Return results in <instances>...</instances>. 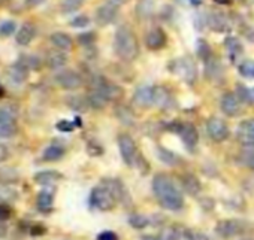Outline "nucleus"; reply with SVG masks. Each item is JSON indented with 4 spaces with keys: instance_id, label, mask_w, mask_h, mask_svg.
Wrapping results in <instances>:
<instances>
[{
    "instance_id": "f257e3e1",
    "label": "nucleus",
    "mask_w": 254,
    "mask_h": 240,
    "mask_svg": "<svg viewBox=\"0 0 254 240\" xmlns=\"http://www.w3.org/2000/svg\"><path fill=\"white\" fill-rule=\"evenodd\" d=\"M153 192L160 203L162 207L168 210H180L184 206V198L178 187L172 182V179L165 175H156L153 179Z\"/></svg>"
},
{
    "instance_id": "f03ea898",
    "label": "nucleus",
    "mask_w": 254,
    "mask_h": 240,
    "mask_svg": "<svg viewBox=\"0 0 254 240\" xmlns=\"http://www.w3.org/2000/svg\"><path fill=\"white\" fill-rule=\"evenodd\" d=\"M114 51L124 61H132L139 55V44L136 35L129 26H121L117 29L114 38Z\"/></svg>"
},
{
    "instance_id": "7ed1b4c3",
    "label": "nucleus",
    "mask_w": 254,
    "mask_h": 240,
    "mask_svg": "<svg viewBox=\"0 0 254 240\" xmlns=\"http://www.w3.org/2000/svg\"><path fill=\"white\" fill-rule=\"evenodd\" d=\"M18 109L14 104L0 106V139H9L17 135Z\"/></svg>"
},
{
    "instance_id": "20e7f679",
    "label": "nucleus",
    "mask_w": 254,
    "mask_h": 240,
    "mask_svg": "<svg viewBox=\"0 0 254 240\" xmlns=\"http://www.w3.org/2000/svg\"><path fill=\"white\" fill-rule=\"evenodd\" d=\"M90 201L91 204L99 209V210H111L115 207L117 204V198L114 197V194L102 184L100 187H96L93 191H91V195H90Z\"/></svg>"
},
{
    "instance_id": "39448f33",
    "label": "nucleus",
    "mask_w": 254,
    "mask_h": 240,
    "mask_svg": "<svg viewBox=\"0 0 254 240\" xmlns=\"http://www.w3.org/2000/svg\"><path fill=\"white\" fill-rule=\"evenodd\" d=\"M118 148H120V154H121V158L123 161L127 164V166H133L136 164V160H138V149H136V144L135 141L126 133H121L118 136Z\"/></svg>"
},
{
    "instance_id": "423d86ee",
    "label": "nucleus",
    "mask_w": 254,
    "mask_h": 240,
    "mask_svg": "<svg viewBox=\"0 0 254 240\" xmlns=\"http://www.w3.org/2000/svg\"><path fill=\"white\" fill-rule=\"evenodd\" d=\"M91 88L100 91L108 100H118L123 97V88L112 84L111 81H108L106 78L100 76V75H94L91 79Z\"/></svg>"
},
{
    "instance_id": "0eeeda50",
    "label": "nucleus",
    "mask_w": 254,
    "mask_h": 240,
    "mask_svg": "<svg viewBox=\"0 0 254 240\" xmlns=\"http://www.w3.org/2000/svg\"><path fill=\"white\" fill-rule=\"evenodd\" d=\"M215 231L224 239H232L244 234L247 231V224L239 219H223L215 225Z\"/></svg>"
},
{
    "instance_id": "6e6552de",
    "label": "nucleus",
    "mask_w": 254,
    "mask_h": 240,
    "mask_svg": "<svg viewBox=\"0 0 254 240\" xmlns=\"http://www.w3.org/2000/svg\"><path fill=\"white\" fill-rule=\"evenodd\" d=\"M171 69H172V72L175 75H178L180 78H183L187 84H193L196 81L197 70H196L194 61L190 57H184L181 60L174 61V64H172Z\"/></svg>"
},
{
    "instance_id": "1a4fd4ad",
    "label": "nucleus",
    "mask_w": 254,
    "mask_h": 240,
    "mask_svg": "<svg viewBox=\"0 0 254 240\" xmlns=\"http://www.w3.org/2000/svg\"><path fill=\"white\" fill-rule=\"evenodd\" d=\"M56 82L60 88L63 90H69V91H73V90H78L82 87L84 81H82V76L72 70V69H66V70H62L56 75Z\"/></svg>"
},
{
    "instance_id": "9d476101",
    "label": "nucleus",
    "mask_w": 254,
    "mask_h": 240,
    "mask_svg": "<svg viewBox=\"0 0 254 240\" xmlns=\"http://www.w3.org/2000/svg\"><path fill=\"white\" fill-rule=\"evenodd\" d=\"M117 14H118V5H115L114 2H106L103 5H100L97 9H96V14H94V21L99 27H106L109 24H112L117 18Z\"/></svg>"
},
{
    "instance_id": "9b49d317",
    "label": "nucleus",
    "mask_w": 254,
    "mask_h": 240,
    "mask_svg": "<svg viewBox=\"0 0 254 240\" xmlns=\"http://www.w3.org/2000/svg\"><path fill=\"white\" fill-rule=\"evenodd\" d=\"M206 132L208 136L214 142H223L229 138V127L218 116H211L206 123Z\"/></svg>"
},
{
    "instance_id": "f8f14e48",
    "label": "nucleus",
    "mask_w": 254,
    "mask_h": 240,
    "mask_svg": "<svg viewBox=\"0 0 254 240\" xmlns=\"http://www.w3.org/2000/svg\"><path fill=\"white\" fill-rule=\"evenodd\" d=\"M174 130L180 135V138L183 139L184 145L189 149H194V146L197 145V141H199V133H197V129L193 124H190V123H177Z\"/></svg>"
},
{
    "instance_id": "ddd939ff",
    "label": "nucleus",
    "mask_w": 254,
    "mask_h": 240,
    "mask_svg": "<svg viewBox=\"0 0 254 240\" xmlns=\"http://www.w3.org/2000/svg\"><path fill=\"white\" fill-rule=\"evenodd\" d=\"M154 90L156 87L142 85L133 94V103L139 107H150L154 104Z\"/></svg>"
},
{
    "instance_id": "4468645a",
    "label": "nucleus",
    "mask_w": 254,
    "mask_h": 240,
    "mask_svg": "<svg viewBox=\"0 0 254 240\" xmlns=\"http://www.w3.org/2000/svg\"><path fill=\"white\" fill-rule=\"evenodd\" d=\"M36 33H38L36 26L33 23H30V21H26V23H23L20 26V29L17 32V39L15 41H17V44L20 47H29L35 41Z\"/></svg>"
},
{
    "instance_id": "2eb2a0df",
    "label": "nucleus",
    "mask_w": 254,
    "mask_h": 240,
    "mask_svg": "<svg viewBox=\"0 0 254 240\" xmlns=\"http://www.w3.org/2000/svg\"><path fill=\"white\" fill-rule=\"evenodd\" d=\"M168 42V36L162 29H153L145 35V45L151 51H159L162 49Z\"/></svg>"
},
{
    "instance_id": "dca6fc26",
    "label": "nucleus",
    "mask_w": 254,
    "mask_h": 240,
    "mask_svg": "<svg viewBox=\"0 0 254 240\" xmlns=\"http://www.w3.org/2000/svg\"><path fill=\"white\" fill-rule=\"evenodd\" d=\"M221 110L227 116H238L241 113V100L235 93H226L221 97Z\"/></svg>"
},
{
    "instance_id": "f3484780",
    "label": "nucleus",
    "mask_w": 254,
    "mask_h": 240,
    "mask_svg": "<svg viewBox=\"0 0 254 240\" xmlns=\"http://www.w3.org/2000/svg\"><path fill=\"white\" fill-rule=\"evenodd\" d=\"M238 139L245 146H254V119H247L238 127Z\"/></svg>"
},
{
    "instance_id": "a211bd4d",
    "label": "nucleus",
    "mask_w": 254,
    "mask_h": 240,
    "mask_svg": "<svg viewBox=\"0 0 254 240\" xmlns=\"http://www.w3.org/2000/svg\"><path fill=\"white\" fill-rule=\"evenodd\" d=\"M67 63V54L64 51L60 49H51L47 52L45 57V64L51 69V70H60L62 67H64Z\"/></svg>"
},
{
    "instance_id": "6ab92c4d",
    "label": "nucleus",
    "mask_w": 254,
    "mask_h": 240,
    "mask_svg": "<svg viewBox=\"0 0 254 240\" xmlns=\"http://www.w3.org/2000/svg\"><path fill=\"white\" fill-rule=\"evenodd\" d=\"M8 76H9V79H11L15 85H21V84H24V82L27 81V78H29V69L18 60V61H15L14 64L9 66V69H8Z\"/></svg>"
},
{
    "instance_id": "aec40b11",
    "label": "nucleus",
    "mask_w": 254,
    "mask_h": 240,
    "mask_svg": "<svg viewBox=\"0 0 254 240\" xmlns=\"http://www.w3.org/2000/svg\"><path fill=\"white\" fill-rule=\"evenodd\" d=\"M154 104L160 109H171L175 106V98L165 87H156L154 90Z\"/></svg>"
},
{
    "instance_id": "412c9836",
    "label": "nucleus",
    "mask_w": 254,
    "mask_h": 240,
    "mask_svg": "<svg viewBox=\"0 0 254 240\" xmlns=\"http://www.w3.org/2000/svg\"><path fill=\"white\" fill-rule=\"evenodd\" d=\"M112 194L114 197L117 198V201H126V200H129V194H127V190L124 188L123 182L118 181V179H105L102 182Z\"/></svg>"
},
{
    "instance_id": "4be33fe9",
    "label": "nucleus",
    "mask_w": 254,
    "mask_h": 240,
    "mask_svg": "<svg viewBox=\"0 0 254 240\" xmlns=\"http://www.w3.org/2000/svg\"><path fill=\"white\" fill-rule=\"evenodd\" d=\"M50 42L60 51H70L73 48V41L72 38L64 33V32H54L50 35Z\"/></svg>"
},
{
    "instance_id": "5701e85b",
    "label": "nucleus",
    "mask_w": 254,
    "mask_h": 240,
    "mask_svg": "<svg viewBox=\"0 0 254 240\" xmlns=\"http://www.w3.org/2000/svg\"><path fill=\"white\" fill-rule=\"evenodd\" d=\"M205 75L209 81L220 82L223 79V75H224V69L220 63V60H217V58L208 60L205 63Z\"/></svg>"
},
{
    "instance_id": "b1692460",
    "label": "nucleus",
    "mask_w": 254,
    "mask_h": 240,
    "mask_svg": "<svg viewBox=\"0 0 254 240\" xmlns=\"http://www.w3.org/2000/svg\"><path fill=\"white\" fill-rule=\"evenodd\" d=\"M180 181H181L183 190H184L187 194H190V195H197V194L202 191V185H200L199 179H197L194 175H190V173L183 175V176L180 178Z\"/></svg>"
},
{
    "instance_id": "393cba45",
    "label": "nucleus",
    "mask_w": 254,
    "mask_h": 240,
    "mask_svg": "<svg viewBox=\"0 0 254 240\" xmlns=\"http://www.w3.org/2000/svg\"><path fill=\"white\" fill-rule=\"evenodd\" d=\"M33 179L38 185L50 187V185L57 184L62 179V175L59 172H54V170H42V172H38Z\"/></svg>"
},
{
    "instance_id": "a878e982",
    "label": "nucleus",
    "mask_w": 254,
    "mask_h": 240,
    "mask_svg": "<svg viewBox=\"0 0 254 240\" xmlns=\"http://www.w3.org/2000/svg\"><path fill=\"white\" fill-rule=\"evenodd\" d=\"M208 26L214 32H226L229 29V21L224 14L211 12V15H208Z\"/></svg>"
},
{
    "instance_id": "bb28decb",
    "label": "nucleus",
    "mask_w": 254,
    "mask_h": 240,
    "mask_svg": "<svg viewBox=\"0 0 254 240\" xmlns=\"http://www.w3.org/2000/svg\"><path fill=\"white\" fill-rule=\"evenodd\" d=\"M115 115L120 119V123L124 126H135V113L130 107L124 104H118L115 107Z\"/></svg>"
},
{
    "instance_id": "cd10ccee",
    "label": "nucleus",
    "mask_w": 254,
    "mask_h": 240,
    "mask_svg": "<svg viewBox=\"0 0 254 240\" xmlns=\"http://www.w3.org/2000/svg\"><path fill=\"white\" fill-rule=\"evenodd\" d=\"M53 203H54L53 190H42L38 195V200H36L38 209L42 212H50L53 209Z\"/></svg>"
},
{
    "instance_id": "c85d7f7f",
    "label": "nucleus",
    "mask_w": 254,
    "mask_h": 240,
    "mask_svg": "<svg viewBox=\"0 0 254 240\" xmlns=\"http://www.w3.org/2000/svg\"><path fill=\"white\" fill-rule=\"evenodd\" d=\"M154 6H156V0H139L136 5V15L139 20H148L153 12H154Z\"/></svg>"
},
{
    "instance_id": "c756f323",
    "label": "nucleus",
    "mask_w": 254,
    "mask_h": 240,
    "mask_svg": "<svg viewBox=\"0 0 254 240\" xmlns=\"http://www.w3.org/2000/svg\"><path fill=\"white\" fill-rule=\"evenodd\" d=\"M87 100H88L90 107L97 109V110L103 109V107L108 104V101H109L100 91L93 90V88H90V91H88V94H87Z\"/></svg>"
},
{
    "instance_id": "7c9ffc66",
    "label": "nucleus",
    "mask_w": 254,
    "mask_h": 240,
    "mask_svg": "<svg viewBox=\"0 0 254 240\" xmlns=\"http://www.w3.org/2000/svg\"><path fill=\"white\" fill-rule=\"evenodd\" d=\"M66 103L72 110H76V112H85L90 107L87 97H82V96H69L66 97Z\"/></svg>"
},
{
    "instance_id": "2f4dec72",
    "label": "nucleus",
    "mask_w": 254,
    "mask_h": 240,
    "mask_svg": "<svg viewBox=\"0 0 254 240\" xmlns=\"http://www.w3.org/2000/svg\"><path fill=\"white\" fill-rule=\"evenodd\" d=\"M64 148L59 144H53L50 145L45 151H44V160L45 161H57L64 155Z\"/></svg>"
},
{
    "instance_id": "473e14b6",
    "label": "nucleus",
    "mask_w": 254,
    "mask_h": 240,
    "mask_svg": "<svg viewBox=\"0 0 254 240\" xmlns=\"http://www.w3.org/2000/svg\"><path fill=\"white\" fill-rule=\"evenodd\" d=\"M18 197V192L17 190H14L11 185L8 184H0V203H5V204H9L12 203L14 200H17Z\"/></svg>"
},
{
    "instance_id": "72a5a7b5",
    "label": "nucleus",
    "mask_w": 254,
    "mask_h": 240,
    "mask_svg": "<svg viewBox=\"0 0 254 240\" xmlns=\"http://www.w3.org/2000/svg\"><path fill=\"white\" fill-rule=\"evenodd\" d=\"M85 0H62V3H60V11L66 15L69 14H73L76 12L82 5H84Z\"/></svg>"
},
{
    "instance_id": "f704fd0d",
    "label": "nucleus",
    "mask_w": 254,
    "mask_h": 240,
    "mask_svg": "<svg viewBox=\"0 0 254 240\" xmlns=\"http://www.w3.org/2000/svg\"><path fill=\"white\" fill-rule=\"evenodd\" d=\"M20 61L29 69V70H39L42 66V60L35 54H24L20 57Z\"/></svg>"
},
{
    "instance_id": "c9c22d12",
    "label": "nucleus",
    "mask_w": 254,
    "mask_h": 240,
    "mask_svg": "<svg viewBox=\"0 0 254 240\" xmlns=\"http://www.w3.org/2000/svg\"><path fill=\"white\" fill-rule=\"evenodd\" d=\"M224 45H226L227 52H229V55L232 57V60H235L238 55H241V54H242V45L239 44V41H238V39H235V38H227Z\"/></svg>"
},
{
    "instance_id": "e433bc0d",
    "label": "nucleus",
    "mask_w": 254,
    "mask_h": 240,
    "mask_svg": "<svg viewBox=\"0 0 254 240\" xmlns=\"http://www.w3.org/2000/svg\"><path fill=\"white\" fill-rule=\"evenodd\" d=\"M197 55H199V58L200 60H203L205 63L208 61V60H211L212 58V51H211V47H209V44L206 42V41H203V39H200L199 42H197Z\"/></svg>"
},
{
    "instance_id": "4c0bfd02",
    "label": "nucleus",
    "mask_w": 254,
    "mask_h": 240,
    "mask_svg": "<svg viewBox=\"0 0 254 240\" xmlns=\"http://www.w3.org/2000/svg\"><path fill=\"white\" fill-rule=\"evenodd\" d=\"M17 23L14 20H5L0 23V38H9L15 33Z\"/></svg>"
},
{
    "instance_id": "58836bf2",
    "label": "nucleus",
    "mask_w": 254,
    "mask_h": 240,
    "mask_svg": "<svg viewBox=\"0 0 254 240\" xmlns=\"http://www.w3.org/2000/svg\"><path fill=\"white\" fill-rule=\"evenodd\" d=\"M129 224L133 227V228H138V230H142L148 225V218L141 215V213H133L130 215L129 218Z\"/></svg>"
},
{
    "instance_id": "ea45409f",
    "label": "nucleus",
    "mask_w": 254,
    "mask_h": 240,
    "mask_svg": "<svg viewBox=\"0 0 254 240\" xmlns=\"http://www.w3.org/2000/svg\"><path fill=\"white\" fill-rule=\"evenodd\" d=\"M160 240H178L181 237V231L177 227H169L160 233Z\"/></svg>"
},
{
    "instance_id": "a19ab883",
    "label": "nucleus",
    "mask_w": 254,
    "mask_h": 240,
    "mask_svg": "<svg viewBox=\"0 0 254 240\" xmlns=\"http://www.w3.org/2000/svg\"><path fill=\"white\" fill-rule=\"evenodd\" d=\"M239 73H241L244 78L254 79V61H244V63L239 66Z\"/></svg>"
},
{
    "instance_id": "79ce46f5",
    "label": "nucleus",
    "mask_w": 254,
    "mask_h": 240,
    "mask_svg": "<svg viewBox=\"0 0 254 240\" xmlns=\"http://www.w3.org/2000/svg\"><path fill=\"white\" fill-rule=\"evenodd\" d=\"M160 158H162V161H165L166 164H169V166H175V164H178L180 163V158L175 155V154H172L171 151H166V149H163V148H160Z\"/></svg>"
},
{
    "instance_id": "37998d69",
    "label": "nucleus",
    "mask_w": 254,
    "mask_h": 240,
    "mask_svg": "<svg viewBox=\"0 0 254 240\" xmlns=\"http://www.w3.org/2000/svg\"><path fill=\"white\" fill-rule=\"evenodd\" d=\"M94 41H96L94 32H85V33H81L78 36V44H81L82 47H90L94 44Z\"/></svg>"
},
{
    "instance_id": "c03bdc74",
    "label": "nucleus",
    "mask_w": 254,
    "mask_h": 240,
    "mask_svg": "<svg viewBox=\"0 0 254 240\" xmlns=\"http://www.w3.org/2000/svg\"><path fill=\"white\" fill-rule=\"evenodd\" d=\"M90 24V18L87 15H76L72 21H70V26L73 29H84Z\"/></svg>"
},
{
    "instance_id": "a18cd8bd",
    "label": "nucleus",
    "mask_w": 254,
    "mask_h": 240,
    "mask_svg": "<svg viewBox=\"0 0 254 240\" xmlns=\"http://www.w3.org/2000/svg\"><path fill=\"white\" fill-rule=\"evenodd\" d=\"M184 237L187 240H208V237L203 233L196 231V230H186L184 231Z\"/></svg>"
},
{
    "instance_id": "49530a36",
    "label": "nucleus",
    "mask_w": 254,
    "mask_h": 240,
    "mask_svg": "<svg viewBox=\"0 0 254 240\" xmlns=\"http://www.w3.org/2000/svg\"><path fill=\"white\" fill-rule=\"evenodd\" d=\"M11 216H12V209L5 203H0V222L8 221Z\"/></svg>"
},
{
    "instance_id": "de8ad7c7",
    "label": "nucleus",
    "mask_w": 254,
    "mask_h": 240,
    "mask_svg": "<svg viewBox=\"0 0 254 240\" xmlns=\"http://www.w3.org/2000/svg\"><path fill=\"white\" fill-rule=\"evenodd\" d=\"M236 96L241 101H248L251 103V97H250V90H247L244 85H238V91H236Z\"/></svg>"
},
{
    "instance_id": "09e8293b",
    "label": "nucleus",
    "mask_w": 254,
    "mask_h": 240,
    "mask_svg": "<svg viewBox=\"0 0 254 240\" xmlns=\"http://www.w3.org/2000/svg\"><path fill=\"white\" fill-rule=\"evenodd\" d=\"M73 129H75L73 123H70V121H66V119H63V121L57 123V130H60V132H63V133L72 132Z\"/></svg>"
},
{
    "instance_id": "8fccbe9b",
    "label": "nucleus",
    "mask_w": 254,
    "mask_h": 240,
    "mask_svg": "<svg viewBox=\"0 0 254 240\" xmlns=\"http://www.w3.org/2000/svg\"><path fill=\"white\" fill-rule=\"evenodd\" d=\"M97 240H118V236L112 231H103L97 236Z\"/></svg>"
},
{
    "instance_id": "3c124183",
    "label": "nucleus",
    "mask_w": 254,
    "mask_h": 240,
    "mask_svg": "<svg viewBox=\"0 0 254 240\" xmlns=\"http://www.w3.org/2000/svg\"><path fill=\"white\" fill-rule=\"evenodd\" d=\"M8 157H9V149L6 148V145L0 144V163L6 161V160H8Z\"/></svg>"
},
{
    "instance_id": "603ef678",
    "label": "nucleus",
    "mask_w": 254,
    "mask_h": 240,
    "mask_svg": "<svg viewBox=\"0 0 254 240\" xmlns=\"http://www.w3.org/2000/svg\"><path fill=\"white\" fill-rule=\"evenodd\" d=\"M44 2H45V0H24V5H26V8H29V9H33V8L41 6Z\"/></svg>"
},
{
    "instance_id": "864d4df0",
    "label": "nucleus",
    "mask_w": 254,
    "mask_h": 240,
    "mask_svg": "<svg viewBox=\"0 0 254 240\" xmlns=\"http://www.w3.org/2000/svg\"><path fill=\"white\" fill-rule=\"evenodd\" d=\"M245 38H247L250 42H254V27H250V29L245 32Z\"/></svg>"
},
{
    "instance_id": "5fc2aeb1",
    "label": "nucleus",
    "mask_w": 254,
    "mask_h": 240,
    "mask_svg": "<svg viewBox=\"0 0 254 240\" xmlns=\"http://www.w3.org/2000/svg\"><path fill=\"white\" fill-rule=\"evenodd\" d=\"M141 240H160L159 236H153V234H147V236H142Z\"/></svg>"
},
{
    "instance_id": "6e6d98bb",
    "label": "nucleus",
    "mask_w": 254,
    "mask_h": 240,
    "mask_svg": "<svg viewBox=\"0 0 254 240\" xmlns=\"http://www.w3.org/2000/svg\"><path fill=\"white\" fill-rule=\"evenodd\" d=\"M247 161H248V166L254 169V152L248 154V158H247Z\"/></svg>"
},
{
    "instance_id": "4d7b16f0",
    "label": "nucleus",
    "mask_w": 254,
    "mask_h": 240,
    "mask_svg": "<svg viewBox=\"0 0 254 240\" xmlns=\"http://www.w3.org/2000/svg\"><path fill=\"white\" fill-rule=\"evenodd\" d=\"M217 3H221V5H229L230 3V0H215Z\"/></svg>"
},
{
    "instance_id": "13d9d810",
    "label": "nucleus",
    "mask_w": 254,
    "mask_h": 240,
    "mask_svg": "<svg viewBox=\"0 0 254 240\" xmlns=\"http://www.w3.org/2000/svg\"><path fill=\"white\" fill-rule=\"evenodd\" d=\"M250 97H251V103H254V88L250 90Z\"/></svg>"
},
{
    "instance_id": "bf43d9fd",
    "label": "nucleus",
    "mask_w": 254,
    "mask_h": 240,
    "mask_svg": "<svg viewBox=\"0 0 254 240\" xmlns=\"http://www.w3.org/2000/svg\"><path fill=\"white\" fill-rule=\"evenodd\" d=\"M193 5H200V0H191Z\"/></svg>"
},
{
    "instance_id": "052dcab7",
    "label": "nucleus",
    "mask_w": 254,
    "mask_h": 240,
    "mask_svg": "<svg viewBox=\"0 0 254 240\" xmlns=\"http://www.w3.org/2000/svg\"><path fill=\"white\" fill-rule=\"evenodd\" d=\"M3 93V88H2V85H0V94H2Z\"/></svg>"
},
{
    "instance_id": "680f3d73",
    "label": "nucleus",
    "mask_w": 254,
    "mask_h": 240,
    "mask_svg": "<svg viewBox=\"0 0 254 240\" xmlns=\"http://www.w3.org/2000/svg\"><path fill=\"white\" fill-rule=\"evenodd\" d=\"M242 240H251V239H242Z\"/></svg>"
}]
</instances>
